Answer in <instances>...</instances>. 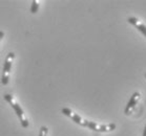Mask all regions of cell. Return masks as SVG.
Masks as SVG:
<instances>
[{"label":"cell","instance_id":"6da1fadb","mask_svg":"<svg viewBox=\"0 0 146 136\" xmlns=\"http://www.w3.org/2000/svg\"><path fill=\"white\" fill-rule=\"evenodd\" d=\"M62 113L64 115H66L67 117H70V120L75 122L76 124L80 125L82 127H86V128H90V130L93 131H96V132H111L116 129V124H108V125H100V124H97L95 122H90V120H87L85 118H83L82 116H80L79 114H77L70 110V108H63L62 109Z\"/></svg>","mask_w":146,"mask_h":136},{"label":"cell","instance_id":"7a4b0ae2","mask_svg":"<svg viewBox=\"0 0 146 136\" xmlns=\"http://www.w3.org/2000/svg\"><path fill=\"white\" fill-rule=\"evenodd\" d=\"M4 100L7 101V103L12 106V108L14 109V111H15V113L17 114V116L19 117L20 122H21V126L23 127V128H27V127H29V122H27V120L25 118L23 110L20 107L19 104L17 103L16 101H15V99H14L11 94H5V95H4Z\"/></svg>","mask_w":146,"mask_h":136},{"label":"cell","instance_id":"3957f363","mask_svg":"<svg viewBox=\"0 0 146 136\" xmlns=\"http://www.w3.org/2000/svg\"><path fill=\"white\" fill-rule=\"evenodd\" d=\"M15 58V53H10L5 58L4 61V66H3V72H2V78H1V83L3 86H7L9 84V80H10V72L12 69V65H13V61Z\"/></svg>","mask_w":146,"mask_h":136},{"label":"cell","instance_id":"277c9868","mask_svg":"<svg viewBox=\"0 0 146 136\" xmlns=\"http://www.w3.org/2000/svg\"><path fill=\"white\" fill-rule=\"evenodd\" d=\"M140 100H141V93L140 92H135L131 95V97L129 99L128 103H127L126 107H125V115H130L133 114V112L135 111V109L137 108L138 104H139Z\"/></svg>","mask_w":146,"mask_h":136},{"label":"cell","instance_id":"5b68a950","mask_svg":"<svg viewBox=\"0 0 146 136\" xmlns=\"http://www.w3.org/2000/svg\"><path fill=\"white\" fill-rule=\"evenodd\" d=\"M127 21H128L131 25H133V26L136 27L137 30H139L140 33L146 38V25L143 23L142 21H140L136 17H129V18L127 19Z\"/></svg>","mask_w":146,"mask_h":136},{"label":"cell","instance_id":"8992f818","mask_svg":"<svg viewBox=\"0 0 146 136\" xmlns=\"http://www.w3.org/2000/svg\"><path fill=\"white\" fill-rule=\"evenodd\" d=\"M38 9H39V4H38V1H33L32 2V7H31V13L32 14H36L38 12Z\"/></svg>","mask_w":146,"mask_h":136},{"label":"cell","instance_id":"52a82bcc","mask_svg":"<svg viewBox=\"0 0 146 136\" xmlns=\"http://www.w3.org/2000/svg\"><path fill=\"white\" fill-rule=\"evenodd\" d=\"M47 132H48V129H47L46 127H45V126L41 127V129H40V133H39V136H46L47 135Z\"/></svg>","mask_w":146,"mask_h":136},{"label":"cell","instance_id":"ba28073f","mask_svg":"<svg viewBox=\"0 0 146 136\" xmlns=\"http://www.w3.org/2000/svg\"><path fill=\"white\" fill-rule=\"evenodd\" d=\"M3 36H4V33L2 32V30H0V41H1V39L3 38Z\"/></svg>","mask_w":146,"mask_h":136},{"label":"cell","instance_id":"9c48e42d","mask_svg":"<svg viewBox=\"0 0 146 136\" xmlns=\"http://www.w3.org/2000/svg\"><path fill=\"white\" fill-rule=\"evenodd\" d=\"M142 136H146V125L144 127V131H143V135Z\"/></svg>","mask_w":146,"mask_h":136},{"label":"cell","instance_id":"30bf717a","mask_svg":"<svg viewBox=\"0 0 146 136\" xmlns=\"http://www.w3.org/2000/svg\"><path fill=\"white\" fill-rule=\"evenodd\" d=\"M145 78H146V73H145Z\"/></svg>","mask_w":146,"mask_h":136}]
</instances>
